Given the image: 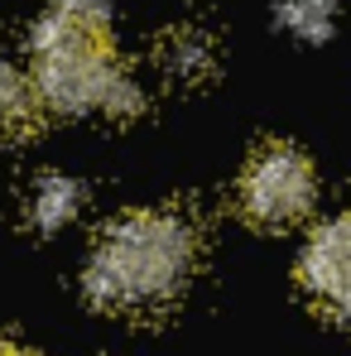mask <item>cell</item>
<instances>
[{
  "label": "cell",
  "mask_w": 351,
  "mask_h": 356,
  "mask_svg": "<svg viewBox=\"0 0 351 356\" xmlns=\"http://www.w3.org/2000/svg\"><path fill=\"white\" fill-rule=\"evenodd\" d=\"M63 10H72V15H82V19H92V24H111V10H116V0H58Z\"/></svg>",
  "instance_id": "cell-9"
},
{
  "label": "cell",
  "mask_w": 351,
  "mask_h": 356,
  "mask_svg": "<svg viewBox=\"0 0 351 356\" xmlns=\"http://www.w3.org/2000/svg\"><path fill=\"white\" fill-rule=\"evenodd\" d=\"M197 265V232L183 212H130L87 255L82 289L106 313H154L183 294Z\"/></svg>",
  "instance_id": "cell-1"
},
{
  "label": "cell",
  "mask_w": 351,
  "mask_h": 356,
  "mask_svg": "<svg viewBox=\"0 0 351 356\" xmlns=\"http://www.w3.org/2000/svg\"><path fill=\"white\" fill-rule=\"evenodd\" d=\"M159 67H164L174 82H183V87L207 82L212 67H217L212 34H202V29H174V34L164 39V49H159Z\"/></svg>",
  "instance_id": "cell-5"
},
{
  "label": "cell",
  "mask_w": 351,
  "mask_h": 356,
  "mask_svg": "<svg viewBox=\"0 0 351 356\" xmlns=\"http://www.w3.org/2000/svg\"><path fill=\"white\" fill-rule=\"evenodd\" d=\"M29 49H34V97L63 111V116H87V111H101V116H135L145 106L135 77L125 72L106 44V29L54 5L34 34H29Z\"/></svg>",
  "instance_id": "cell-2"
},
{
  "label": "cell",
  "mask_w": 351,
  "mask_h": 356,
  "mask_svg": "<svg viewBox=\"0 0 351 356\" xmlns=\"http://www.w3.org/2000/svg\"><path fill=\"white\" fill-rule=\"evenodd\" d=\"M0 356H29V352H19V347H10V342H0Z\"/></svg>",
  "instance_id": "cell-10"
},
{
  "label": "cell",
  "mask_w": 351,
  "mask_h": 356,
  "mask_svg": "<svg viewBox=\"0 0 351 356\" xmlns=\"http://www.w3.org/2000/svg\"><path fill=\"white\" fill-rule=\"evenodd\" d=\"M313 169L293 145H265L240 174V212L255 227H289L313 207Z\"/></svg>",
  "instance_id": "cell-3"
},
{
  "label": "cell",
  "mask_w": 351,
  "mask_h": 356,
  "mask_svg": "<svg viewBox=\"0 0 351 356\" xmlns=\"http://www.w3.org/2000/svg\"><path fill=\"white\" fill-rule=\"evenodd\" d=\"M298 280L337 323L351 327V212L332 217L327 227H318L308 236L303 260H298Z\"/></svg>",
  "instance_id": "cell-4"
},
{
  "label": "cell",
  "mask_w": 351,
  "mask_h": 356,
  "mask_svg": "<svg viewBox=\"0 0 351 356\" xmlns=\"http://www.w3.org/2000/svg\"><path fill=\"white\" fill-rule=\"evenodd\" d=\"M82 212V183L67 174H44L29 188V227L34 232H63Z\"/></svg>",
  "instance_id": "cell-6"
},
{
  "label": "cell",
  "mask_w": 351,
  "mask_h": 356,
  "mask_svg": "<svg viewBox=\"0 0 351 356\" xmlns=\"http://www.w3.org/2000/svg\"><path fill=\"white\" fill-rule=\"evenodd\" d=\"M279 24H284L289 34H298V39L318 44V39H327L332 24H337V0H284V5H279Z\"/></svg>",
  "instance_id": "cell-8"
},
{
  "label": "cell",
  "mask_w": 351,
  "mask_h": 356,
  "mask_svg": "<svg viewBox=\"0 0 351 356\" xmlns=\"http://www.w3.org/2000/svg\"><path fill=\"white\" fill-rule=\"evenodd\" d=\"M39 111V97H34V82L15 67L10 58H0V140H15L34 125Z\"/></svg>",
  "instance_id": "cell-7"
}]
</instances>
